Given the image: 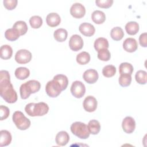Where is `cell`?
<instances>
[{
	"label": "cell",
	"mask_w": 147,
	"mask_h": 147,
	"mask_svg": "<svg viewBox=\"0 0 147 147\" xmlns=\"http://www.w3.org/2000/svg\"><path fill=\"white\" fill-rule=\"evenodd\" d=\"M40 87V83L36 80H30L22 84L20 88L21 98L23 99L28 98L31 94L38 92Z\"/></svg>",
	"instance_id": "cell-3"
},
{
	"label": "cell",
	"mask_w": 147,
	"mask_h": 147,
	"mask_svg": "<svg viewBox=\"0 0 147 147\" xmlns=\"http://www.w3.org/2000/svg\"><path fill=\"white\" fill-rule=\"evenodd\" d=\"M17 0H4L3 1L5 7L9 10H11L16 8L17 5Z\"/></svg>",
	"instance_id": "cell-38"
},
{
	"label": "cell",
	"mask_w": 147,
	"mask_h": 147,
	"mask_svg": "<svg viewBox=\"0 0 147 147\" xmlns=\"http://www.w3.org/2000/svg\"><path fill=\"white\" fill-rule=\"evenodd\" d=\"M71 131L75 136L81 139H87L90 134L88 126L81 122H74L71 126Z\"/></svg>",
	"instance_id": "cell-4"
},
{
	"label": "cell",
	"mask_w": 147,
	"mask_h": 147,
	"mask_svg": "<svg viewBox=\"0 0 147 147\" xmlns=\"http://www.w3.org/2000/svg\"><path fill=\"white\" fill-rule=\"evenodd\" d=\"M69 47L72 51H78L83 47V40L78 34L72 35L69 41Z\"/></svg>",
	"instance_id": "cell-9"
},
{
	"label": "cell",
	"mask_w": 147,
	"mask_h": 147,
	"mask_svg": "<svg viewBox=\"0 0 147 147\" xmlns=\"http://www.w3.org/2000/svg\"><path fill=\"white\" fill-rule=\"evenodd\" d=\"M14 75L18 79L24 80L29 77L30 71L26 67H18L15 70Z\"/></svg>",
	"instance_id": "cell-23"
},
{
	"label": "cell",
	"mask_w": 147,
	"mask_h": 147,
	"mask_svg": "<svg viewBox=\"0 0 147 147\" xmlns=\"http://www.w3.org/2000/svg\"><path fill=\"white\" fill-rule=\"evenodd\" d=\"M76 60L78 64L80 65H84L90 61V55L88 52L83 51L77 55Z\"/></svg>",
	"instance_id": "cell-31"
},
{
	"label": "cell",
	"mask_w": 147,
	"mask_h": 147,
	"mask_svg": "<svg viewBox=\"0 0 147 147\" xmlns=\"http://www.w3.org/2000/svg\"><path fill=\"white\" fill-rule=\"evenodd\" d=\"M122 127L126 133L130 134L133 133L136 128L135 120L131 117H125L122 121Z\"/></svg>",
	"instance_id": "cell-12"
},
{
	"label": "cell",
	"mask_w": 147,
	"mask_h": 147,
	"mask_svg": "<svg viewBox=\"0 0 147 147\" xmlns=\"http://www.w3.org/2000/svg\"><path fill=\"white\" fill-rule=\"evenodd\" d=\"M47 94L51 98L57 97L62 91L59 83L54 79H52L47 83L45 86Z\"/></svg>",
	"instance_id": "cell-6"
},
{
	"label": "cell",
	"mask_w": 147,
	"mask_h": 147,
	"mask_svg": "<svg viewBox=\"0 0 147 147\" xmlns=\"http://www.w3.org/2000/svg\"><path fill=\"white\" fill-rule=\"evenodd\" d=\"M109 47L108 40L103 37L98 38L94 42V48L97 52L103 49H108Z\"/></svg>",
	"instance_id": "cell-22"
},
{
	"label": "cell",
	"mask_w": 147,
	"mask_h": 147,
	"mask_svg": "<svg viewBox=\"0 0 147 147\" xmlns=\"http://www.w3.org/2000/svg\"><path fill=\"white\" fill-rule=\"evenodd\" d=\"M116 73V68L113 65H107L103 67L102 69V74L106 78L113 76Z\"/></svg>",
	"instance_id": "cell-33"
},
{
	"label": "cell",
	"mask_w": 147,
	"mask_h": 147,
	"mask_svg": "<svg viewBox=\"0 0 147 147\" xmlns=\"http://www.w3.org/2000/svg\"><path fill=\"white\" fill-rule=\"evenodd\" d=\"M10 114L9 109L7 107L1 105L0 106V114H1V120H4L6 119Z\"/></svg>",
	"instance_id": "cell-39"
},
{
	"label": "cell",
	"mask_w": 147,
	"mask_h": 147,
	"mask_svg": "<svg viewBox=\"0 0 147 147\" xmlns=\"http://www.w3.org/2000/svg\"><path fill=\"white\" fill-rule=\"evenodd\" d=\"M119 72L120 74H129L131 75L133 72V65L129 63H122L119 67Z\"/></svg>",
	"instance_id": "cell-29"
},
{
	"label": "cell",
	"mask_w": 147,
	"mask_h": 147,
	"mask_svg": "<svg viewBox=\"0 0 147 147\" xmlns=\"http://www.w3.org/2000/svg\"><path fill=\"white\" fill-rule=\"evenodd\" d=\"M13 28L17 29L20 34V36L24 35L28 31V26L26 23L23 21H18L14 23Z\"/></svg>",
	"instance_id": "cell-30"
},
{
	"label": "cell",
	"mask_w": 147,
	"mask_h": 147,
	"mask_svg": "<svg viewBox=\"0 0 147 147\" xmlns=\"http://www.w3.org/2000/svg\"><path fill=\"white\" fill-rule=\"evenodd\" d=\"M110 36L112 39L115 41L121 40L124 36V32L121 27L117 26L113 28L110 32Z\"/></svg>",
	"instance_id": "cell-27"
},
{
	"label": "cell",
	"mask_w": 147,
	"mask_h": 147,
	"mask_svg": "<svg viewBox=\"0 0 147 147\" xmlns=\"http://www.w3.org/2000/svg\"><path fill=\"white\" fill-rule=\"evenodd\" d=\"M13 121L16 127L21 130L28 129L31 124L29 119L26 118L25 115L20 111H16L13 115Z\"/></svg>",
	"instance_id": "cell-5"
},
{
	"label": "cell",
	"mask_w": 147,
	"mask_h": 147,
	"mask_svg": "<svg viewBox=\"0 0 147 147\" xmlns=\"http://www.w3.org/2000/svg\"><path fill=\"white\" fill-rule=\"evenodd\" d=\"M0 146L9 145L11 141V135L10 133L6 130H2L0 131Z\"/></svg>",
	"instance_id": "cell-18"
},
{
	"label": "cell",
	"mask_w": 147,
	"mask_h": 147,
	"mask_svg": "<svg viewBox=\"0 0 147 147\" xmlns=\"http://www.w3.org/2000/svg\"><path fill=\"white\" fill-rule=\"evenodd\" d=\"M136 82L140 84H145L147 80V74L145 71L139 70L135 75Z\"/></svg>",
	"instance_id": "cell-32"
},
{
	"label": "cell",
	"mask_w": 147,
	"mask_h": 147,
	"mask_svg": "<svg viewBox=\"0 0 147 147\" xmlns=\"http://www.w3.org/2000/svg\"><path fill=\"white\" fill-rule=\"evenodd\" d=\"M69 140V136L65 131H59L56 136V142L59 146L66 145Z\"/></svg>",
	"instance_id": "cell-17"
},
{
	"label": "cell",
	"mask_w": 147,
	"mask_h": 147,
	"mask_svg": "<svg viewBox=\"0 0 147 147\" xmlns=\"http://www.w3.org/2000/svg\"><path fill=\"white\" fill-rule=\"evenodd\" d=\"M46 22L48 26L51 27H55L60 24L61 18L57 13H51L47 15L46 17Z\"/></svg>",
	"instance_id": "cell-16"
},
{
	"label": "cell",
	"mask_w": 147,
	"mask_h": 147,
	"mask_svg": "<svg viewBox=\"0 0 147 147\" xmlns=\"http://www.w3.org/2000/svg\"><path fill=\"white\" fill-rule=\"evenodd\" d=\"M68 36L67 31L63 28H59L56 30L54 32L53 36L55 39L58 42H63L64 41Z\"/></svg>",
	"instance_id": "cell-25"
},
{
	"label": "cell",
	"mask_w": 147,
	"mask_h": 147,
	"mask_svg": "<svg viewBox=\"0 0 147 147\" xmlns=\"http://www.w3.org/2000/svg\"><path fill=\"white\" fill-rule=\"evenodd\" d=\"M98 58L104 61H109L111 57V54L108 49H103L98 52Z\"/></svg>",
	"instance_id": "cell-36"
},
{
	"label": "cell",
	"mask_w": 147,
	"mask_h": 147,
	"mask_svg": "<svg viewBox=\"0 0 147 147\" xmlns=\"http://www.w3.org/2000/svg\"><path fill=\"white\" fill-rule=\"evenodd\" d=\"M95 3L96 6L101 8L107 9L111 7L113 3V0H96Z\"/></svg>",
	"instance_id": "cell-37"
},
{
	"label": "cell",
	"mask_w": 147,
	"mask_h": 147,
	"mask_svg": "<svg viewBox=\"0 0 147 147\" xmlns=\"http://www.w3.org/2000/svg\"><path fill=\"white\" fill-rule=\"evenodd\" d=\"M123 48L127 52H134L137 49V42L133 38H127L123 42Z\"/></svg>",
	"instance_id": "cell-15"
},
{
	"label": "cell",
	"mask_w": 147,
	"mask_h": 147,
	"mask_svg": "<svg viewBox=\"0 0 147 147\" xmlns=\"http://www.w3.org/2000/svg\"><path fill=\"white\" fill-rule=\"evenodd\" d=\"M0 95L9 103H15L17 100V94L10 82V77L7 71H0Z\"/></svg>",
	"instance_id": "cell-1"
},
{
	"label": "cell",
	"mask_w": 147,
	"mask_h": 147,
	"mask_svg": "<svg viewBox=\"0 0 147 147\" xmlns=\"http://www.w3.org/2000/svg\"><path fill=\"white\" fill-rule=\"evenodd\" d=\"M79 30L82 34L87 37L92 36L95 32L94 26L92 24L87 22L81 24L79 27Z\"/></svg>",
	"instance_id": "cell-14"
},
{
	"label": "cell",
	"mask_w": 147,
	"mask_h": 147,
	"mask_svg": "<svg viewBox=\"0 0 147 147\" xmlns=\"http://www.w3.org/2000/svg\"><path fill=\"white\" fill-rule=\"evenodd\" d=\"M20 36L18 31L14 28H10L7 29L5 32V38L11 41H14L17 40Z\"/></svg>",
	"instance_id": "cell-26"
},
{
	"label": "cell",
	"mask_w": 147,
	"mask_h": 147,
	"mask_svg": "<svg viewBox=\"0 0 147 147\" xmlns=\"http://www.w3.org/2000/svg\"><path fill=\"white\" fill-rule=\"evenodd\" d=\"M91 19L96 24H103L106 20L105 14L100 10H95L91 14Z\"/></svg>",
	"instance_id": "cell-19"
},
{
	"label": "cell",
	"mask_w": 147,
	"mask_h": 147,
	"mask_svg": "<svg viewBox=\"0 0 147 147\" xmlns=\"http://www.w3.org/2000/svg\"><path fill=\"white\" fill-rule=\"evenodd\" d=\"M13 55V49L9 45H3L0 48L1 58L4 60H7L11 57Z\"/></svg>",
	"instance_id": "cell-20"
},
{
	"label": "cell",
	"mask_w": 147,
	"mask_h": 147,
	"mask_svg": "<svg viewBox=\"0 0 147 147\" xmlns=\"http://www.w3.org/2000/svg\"><path fill=\"white\" fill-rule=\"evenodd\" d=\"M118 82L122 87H127L131 82V76L129 74H121L118 79Z\"/></svg>",
	"instance_id": "cell-34"
},
{
	"label": "cell",
	"mask_w": 147,
	"mask_h": 147,
	"mask_svg": "<svg viewBox=\"0 0 147 147\" xmlns=\"http://www.w3.org/2000/svg\"><path fill=\"white\" fill-rule=\"evenodd\" d=\"M88 127L90 134L96 135L99 133L100 130V125L98 121L92 119L88 123Z\"/></svg>",
	"instance_id": "cell-24"
},
{
	"label": "cell",
	"mask_w": 147,
	"mask_h": 147,
	"mask_svg": "<svg viewBox=\"0 0 147 147\" xmlns=\"http://www.w3.org/2000/svg\"><path fill=\"white\" fill-rule=\"evenodd\" d=\"M29 23L32 28L38 29L42 25V20L38 16H33L29 19Z\"/></svg>",
	"instance_id": "cell-35"
},
{
	"label": "cell",
	"mask_w": 147,
	"mask_h": 147,
	"mask_svg": "<svg viewBox=\"0 0 147 147\" xmlns=\"http://www.w3.org/2000/svg\"><path fill=\"white\" fill-rule=\"evenodd\" d=\"M53 79L55 80L59 83L62 91L67 88V86L68 84V80L65 75L63 74H58L55 75L53 77Z\"/></svg>",
	"instance_id": "cell-28"
},
{
	"label": "cell",
	"mask_w": 147,
	"mask_h": 147,
	"mask_svg": "<svg viewBox=\"0 0 147 147\" xmlns=\"http://www.w3.org/2000/svg\"><path fill=\"white\" fill-rule=\"evenodd\" d=\"M139 25L137 22L130 21L125 25V30L129 35H135L139 31Z\"/></svg>",
	"instance_id": "cell-21"
},
{
	"label": "cell",
	"mask_w": 147,
	"mask_h": 147,
	"mask_svg": "<svg viewBox=\"0 0 147 147\" xmlns=\"http://www.w3.org/2000/svg\"><path fill=\"white\" fill-rule=\"evenodd\" d=\"M70 13L74 18H81L85 15L86 9L82 4L75 3L70 8Z\"/></svg>",
	"instance_id": "cell-10"
},
{
	"label": "cell",
	"mask_w": 147,
	"mask_h": 147,
	"mask_svg": "<svg viewBox=\"0 0 147 147\" xmlns=\"http://www.w3.org/2000/svg\"><path fill=\"white\" fill-rule=\"evenodd\" d=\"M25 112L30 117L42 116L48 113L49 111L48 105L42 102L35 103H29L25 107Z\"/></svg>",
	"instance_id": "cell-2"
},
{
	"label": "cell",
	"mask_w": 147,
	"mask_h": 147,
	"mask_svg": "<svg viewBox=\"0 0 147 147\" xmlns=\"http://www.w3.org/2000/svg\"><path fill=\"white\" fill-rule=\"evenodd\" d=\"M32 53L26 49H20L15 55V60L18 64H26L30 61Z\"/></svg>",
	"instance_id": "cell-8"
},
{
	"label": "cell",
	"mask_w": 147,
	"mask_h": 147,
	"mask_svg": "<svg viewBox=\"0 0 147 147\" xmlns=\"http://www.w3.org/2000/svg\"><path fill=\"white\" fill-rule=\"evenodd\" d=\"M71 92L72 95L76 98H81L86 92L84 84L80 81L76 80L74 82L71 87Z\"/></svg>",
	"instance_id": "cell-7"
},
{
	"label": "cell",
	"mask_w": 147,
	"mask_h": 147,
	"mask_svg": "<svg viewBox=\"0 0 147 147\" xmlns=\"http://www.w3.org/2000/svg\"><path fill=\"white\" fill-rule=\"evenodd\" d=\"M146 37H147V33H142L139 37L140 44L143 47H147Z\"/></svg>",
	"instance_id": "cell-40"
},
{
	"label": "cell",
	"mask_w": 147,
	"mask_h": 147,
	"mask_svg": "<svg viewBox=\"0 0 147 147\" xmlns=\"http://www.w3.org/2000/svg\"><path fill=\"white\" fill-rule=\"evenodd\" d=\"M98 102L95 97L93 96H87L84 100L83 106L84 109L87 112H93L97 107Z\"/></svg>",
	"instance_id": "cell-11"
},
{
	"label": "cell",
	"mask_w": 147,
	"mask_h": 147,
	"mask_svg": "<svg viewBox=\"0 0 147 147\" xmlns=\"http://www.w3.org/2000/svg\"><path fill=\"white\" fill-rule=\"evenodd\" d=\"M83 79L88 84L95 83L98 79V72L94 69H88L84 71L83 75Z\"/></svg>",
	"instance_id": "cell-13"
}]
</instances>
